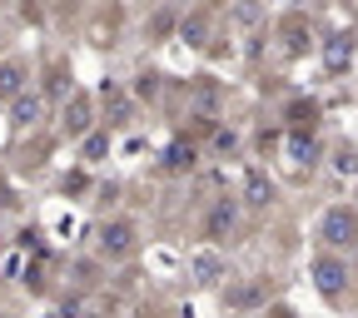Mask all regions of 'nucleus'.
I'll return each instance as SVG.
<instances>
[{
    "mask_svg": "<svg viewBox=\"0 0 358 318\" xmlns=\"http://www.w3.org/2000/svg\"><path fill=\"white\" fill-rule=\"evenodd\" d=\"M105 249L124 254V249H129V229H115V234H105Z\"/></svg>",
    "mask_w": 358,
    "mask_h": 318,
    "instance_id": "obj_1",
    "label": "nucleus"
}]
</instances>
